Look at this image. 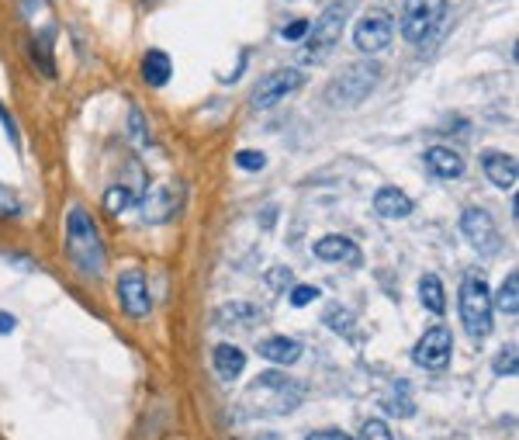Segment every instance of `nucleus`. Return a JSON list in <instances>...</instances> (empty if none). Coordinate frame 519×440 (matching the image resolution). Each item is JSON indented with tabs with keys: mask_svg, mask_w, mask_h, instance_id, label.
I'll return each mask as SVG.
<instances>
[{
	"mask_svg": "<svg viewBox=\"0 0 519 440\" xmlns=\"http://www.w3.org/2000/svg\"><path fill=\"white\" fill-rule=\"evenodd\" d=\"M419 302L430 309V312H443L447 309V295H443V284L436 274H422V281H419Z\"/></svg>",
	"mask_w": 519,
	"mask_h": 440,
	"instance_id": "nucleus-20",
	"label": "nucleus"
},
{
	"mask_svg": "<svg viewBox=\"0 0 519 440\" xmlns=\"http://www.w3.org/2000/svg\"><path fill=\"white\" fill-rule=\"evenodd\" d=\"M326 326L329 330H336V333L350 336L353 333V316H350L346 309H326Z\"/></svg>",
	"mask_w": 519,
	"mask_h": 440,
	"instance_id": "nucleus-23",
	"label": "nucleus"
},
{
	"mask_svg": "<svg viewBox=\"0 0 519 440\" xmlns=\"http://www.w3.org/2000/svg\"><path fill=\"white\" fill-rule=\"evenodd\" d=\"M173 211H177V191H173L170 184H159L153 191H146L142 205H138L142 222H170Z\"/></svg>",
	"mask_w": 519,
	"mask_h": 440,
	"instance_id": "nucleus-12",
	"label": "nucleus"
},
{
	"mask_svg": "<svg viewBox=\"0 0 519 440\" xmlns=\"http://www.w3.org/2000/svg\"><path fill=\"white\" fill-rule=\"evenodd\" d=\"M357 440H395V437H392V430H388L384 420H367L361 426V437Z\"/></svg>",
	"mask_w": 519,
	"mask_h": 440,
	"instance_id": "nucleus-25",
	"label": "nucleus"
},
{
	"mask_svg": "<svg viewBox=\"0 0 519 440\" xmlns=\"http://www.w3.org/2000/svg\"><path fill=\"white\" fill-rule=\"evenodd\" d=\"M132 205V191L125 188V184H115L111 191L104 194V209L111 211V215H121V211Z\"/></svg>",
	"mask_w": 519,
	"mask_h": 440,
	"instance_id": "nucleus-22",
	"label": "nucleus"
},
{
	"mask_svg": "<svg viewBox=\"0 0 519 440\" xmlns=\"http://www.w3.org/2000/svg\"><path fill=\"white\" fill-rule=\"evenodd\" d=\"M315 299H319V288H315V284H294V288H291V305H294V309H305V305H311Z\"/></svg>",
	"mask_w": 519,
	"mask_h": 440,
	"instance_id": "nucleus-26",
	"label": "nucleus"
},
{
	"mask_svg": "<svg viewBox=\"0 0 519 440\" xmlns=\"http://www.w3.org/2000/svg\"><path fill=\"white\" fill-rule=\"evenodd\" d=\"M66 253L69 261L76 264L80 274L86 278H101L104 274V243H101V232L94 226V219L86 215L80 205L69 209L66 219Z\"/></svg>",
	"mask_w": 519,
	"mask_h": 440,
	"instance_id": "nucleus-2",
	"label": "nucleus"
},
{
	"mask_svg": "<svg viewBox=\"0 0 519 440\" xmlns=\"http://www.w3.org/2000/svg\"><path fill=\"white\" fill-rule=\"evenodd\" d=\"M392 38H395V21H392L388 11H381V7L363 11L361 21L353 25V42H357V49L367 53V56L388 49V46H392Z\"/></svg>",
	"mask_w": 519,
	"mask_h": 440,
	"instance_id": "nucleus-7",
	"label": "nucleus"
},
{
	"mask_svg": "<svg viewBox=\"0 0 519 440\" xmlns=\"http://www.w3.org/2000/svg\"><path fill=\"white\" fill-rule=\"evenodd\" d=\"M346 15H350V7L340 0V4H329L326 11L311 21L309 36H305V53H301V63H311V67H315V63H326L329 53H332V49L340 46V38H343Z\"/></svg>",
	"mask_w": 519,
	"mask_h": 440,
	"instance_id": "nucleus-3",
	"label": "nucleus"
},
{
	"mask_svg": "<svg viewBox=\"0 0 519 440\" xmlns=\"http://www.w3.org/2000/svg\"><path fill=\"white\" fill-rule=\"evenodd\" d=\"M118 299L121 309L132 319H146L153 312V299H149V284L138 271H125L118 278Z\"/></svg>",
	"mask_w": 519,
	"mask_h": 440,
	"instance_id": "nucleus-11",
	"label": "nucleus"
},
{
	"mask_svg": "<svg viewBox=\"0 0 519 440\" xmlns=\"http://www.w3.org/2000/svg\"><path fill=\"white\" fill-rule=\"evenodd\" d=\"M309 25H311V21H301V18H298V21H291V25H288V28L280 32V36L288 38V42H298V38L309 36Z\"/></svg>",
	"mask_w": 519,
	"mask_h": 440,
	"instance_id": "nucleus-28",
	"label": "nucleus"
},
{
	"mask_svg": "<svg viewBox=\"0 0 519 440\" xmlns=\"http://www.w3.org/2000/svg\"><path fill=\"white\" fill-rule=\"evenodd\" d=\"M15 326H17V319L11 316V312H0V336L15 333Z\"/></svg>",
	"mask_w": 519,
	"mask_h": 440,
	"instance_id": "nucleus-32",
	"label": "nucleus"
},
{
	"mask_svg": "<svg viewBox=\"0 0 519 440\" xmlns=\"http://www.w3.org/2000/svg\"><path fill=\"white\" fill-rule=\"evenodd\" d=\"M453 357V336L447 326H430L412 347V361L426 371H443Z\"/></svg>",
	"mask_w": 519,
	"mask_h": 440,
	"instance_id": "nucleus-9",
	"label": "nucleus"
},
{
	"mask_svg": "<svg viewBox=\"0 0 519 440\" xmlns=\"http://www.w3.org/2000/svg\"><path fill=\"white\" fill-rule=\"evenodd\" d=\"M305 399V392L298 382H291L284 371H263L257 374V382L246 388L242 405L257 416H288L291 409H298Z\"/></svg>",
	"mask_w": 519,
	"mask_h": 440,
	"instance_id": "nucleus-1",
	"label": "nucleus"
},
{
	"mask_svg": "<svg viewBox=\"0 0 519 440\" xmlns=\"http://www.w3.org/2000/svg\"><path fill=\"white\" fill-rule=\"evenodd\" d=\"M482 170L495 188H502V191H513V188H516V177H519L516 157H509V153H484Z\"/></svg>",
	"mask_w": 519,
	"mask_h": 440,
	"instance_id": "nucleus-14",
	"label": "nucleus"
},
{
	"mask_svg": "<svg viewBox=\"0 0 519 440\" xmlns=\"http://www.w3.org/2000/svg\"><path fill=\"white\" fill-rule=\"evenodd\" d=\"M301 84H305V80H301V70H291V67H288V70L267 73L257 84V90H253V107H257V111H267V107H274L277 101H284L288 94H294Z\"/></svg>",
	"mask_w": 519,
	"mask_h": 440,
	"instance_id": "nucleus-10",
	"label": "nucleus"
},
{
	"mask_svg": "<svg viewBox=\"0 0 519 440\" xmlns=\"http://www.w3.org/2000/svg\"><path fill=\"white\" fill-rule=\"evenodd\" d=\"M461 322L478 343L492 333V295L482 274H464L461 281Z\"/></svg>",
	"mask_w": 519,
	"mask_h": 440,
	"instance_id": "nucleus-5",
	"label": "nucleus"
},
{
	"mask_svg": "<svg viewBox=\"0 0 519 440\" xmlns=\"http://www.w3.org/2000/svg\"><path fill=\"white\" fill-rule=\"evenodd\" d=\"M132 132H136V142L146 139V125H142V115H138V111H132Z\"/></svg>",
	"mask_w": 519,
	"mask_h": 440,
	"instance_id": "nucleus-33",
	"label": "nucleus"
},
{
	"mask_svg": "<svg viewBox=\"0 0 519 440\" xmlns=\"http://www.w3.org/2000/svg\"><path fill=\"white\" fill-rule=\"evenodd\" d=\"M374 211L381 219H405V215H412V198L402 188H381L374 194Z\"/></svg>",
	"mask_w": 519,
	"mask_h": 440,
	"instance_id": "nucleus-17",
	"label": "nucleus"
},
{
	"mask_svg": "<svg viewBox=\"0 0 519 440\" xmlns=\"http://www.w3.org/2000/svg\"><path fill=\"white\" fill-rule=\"evenodd\" d=\"M315 257L326 264H361V247L340 232H329L315 243Z\"/></svg>",
	"mask_w": 519,
	"mask_h": 440,
	"instance_id": "nucleus-13",
	"label": "nucleus"
},
{
	"mask_svg": "<svg viewBox=\"0 0 519 440\" xmlns=\"http://www.w3.org/2000/svg\"><path fill=\"white\" fill-rule=\"evenodd\" d=\"M236 163H239V170H249V174H253V170H263V167H267V157H263L260 149H239V153H236Z\"/></svg>",
	"mask_w": 519,
	"mask_h": 440,
	"instance_id": "nucleus-24",
	"label": "nucleus"
},
{
	"mask_svg": "<svg viewBox=\"0 0 519 440\" xmlns=\"http://www.w3.org/2000/svg\"><path fill=\"white\" fill-rule=\"evenodd\" d=\"M291 281L294 278H291V271H288V267H274V271H270V284H274V288H288Z\"/></svg>",
	"mask_w": 519,
	"mask_h": 440,
	"instance_id": "nucleus-29",
	"label": "nucleus"
},
{
	"mask_svg": "<svg viewBox=\"0 0 519 440\" xmlns=\"http://www.w3.org/2000/svg\"><path fill=\"white\" fill-rule=\"evenodd\" d=\"M378 80H381L378 63H371V59L353 63V67H346V70L336 77V84L326 90V101L336 107H357L361 101H367L371 90L378 87Z\"/></svg>",
	"mask_w": 519,
	"mask_h": 440,
	"instance_id": "nucleus-4",
	"label": "nucleus"
},
{
	"mask_svg": "<svg viewBox=\"0 0 519 440\" xmlns=\"http://www.w3.org/2000/svg\"><path fill=\"white\" fill-rule=\"evenodd\" d=\"M170 73H173L170 56L159 53V49L146 53V59H142V77H146V84H149V87H163V84L170 80Z\"/></svg>",
	"mask_w": 519,
	"mask_h": 440,
	"instance_id": "nucleus-19",
	"label": "nucleus"
},
{
	"mask_svg": "<svg viewBox=\"0 0 519 440\" xmlns=\"http://www.w3.org/2000/svg\"><path fill=\"white\" fill-rule=\"evenodd\" d=\"M309 440H353V437L343 434V430H315V434H309Z\"/></svg>",
	"mask_w": 519,
	"mask_h": 440,
	"instance_id": "nucleus-30",
	"label": "nucleus"
},
{
	"mask_svg": "<svg viewBox=\"0 0 519 440\" xmlns=\"http://www.w3.org/2000/svg\"><path fill=\"white\" fill-rule=\"evenodd\" d=\"M461 232H464V240L471 247L484 253V257H495L502 247V236H499V226H495V219L488 215L484 209H464L461 215Z\"/></svg>",
	"mask_w": 519,
	"mask_h": 440,
	"instance_id": "nucleus-8",
	"label": "nucleus"
},
{
	"mask_svg": "<svg viewBox=\"0 0 519 440\" xmlns=\"http://www.w3.org/2000/svg\"><path fill=\"white\" fill-rule=\"evenodd\" d=\"M495 374H516V343H509V347H502L499 351Z\"/></svg>",
	"mask_w": 519,
	"mask_h": 440,
	"instance_id": "nucleus-27",
	"label": "nucleus"
},
{
	"mask_svg": "<svg viewBox=\"0 0 519 440\" xmlns=\"http://www.w3.org/2000/svg\"><path fill=\"white\" fill-rule=\"evenodd\" d=\"M257 440H280L277 434H263V437H257Z\"/></svg>",
	"mask_w": 519,
	"mask_h": 440,
	"instance_id": "nucleus-34",
	"label": "nucleus"
},
{
	"mask_svg": "<svg viewBox=\"0 0 519 440\" xmlns=\"http://www.w3.org/2000/svg\"><path fill=\"white\" fill-rule=\"evenodd\" d=\"M260 357H267L270 364H294L298 357H301V343L298 340H291V336H267V340H260L257 347Z\"/></svg>",
	"mask_w": 519,
	"mask_h": 440,
	"instance_id": "nucleus-16",
	"label": "nucleus"
},
{
	"mask_svg": "<svg viewBox=\"0 0 519 440\" xmlns=\"http://www.w3.org/2000/svg\"><path fill=\"white\" fill-rule=\"evenodd\" d=\"M495 305H499L505 316H516V312H519V278H516V271H513V274L502 281Z\"/></svg>",
	"mask_w": 519,
	"mask_h": 440,
	"instance_id": "nucleus-21",
	"label": "nucleus"
},
{
	"mask_svg": "<svg viewBox=\"0 0 519 440\" xmlns=\"http://www.w3.org/2000/svg\"><path fill=\"white\" fill-rule=\"evenodd\" d=\"M246 368V353L236 347V343H219L215 347V371L222 382H236Z\"/></svg>",
	"mask_w": 519,
	"mask_h": 440,
	"instance_id": "nucleus-18",
	"label": "nucleus"
},
{
	"mask_svg": "<svg viewBox=\"0 0 519 440\" xmlns=\"http://www.w3.org/2000/svg\"><path fill=\"white\" fill-rule=\"evenodd\" d=\"M0 122H4V128H7V136H11V142L17 146V125H15V118L7 115V107L0 105Z\"/></svg>",
	"mask_w": 519,
	"mask_h": 440,
	"instance_id": "nucleus-31",
	"label": "nucleus"
},
{
	"mask_svg": "<svg viewBox=\"0 0 519 440\" xmlns=\"http://www.w3.org/2000/svg\"><path fill=\"white\" fill-rule=\"evenodd\" d=\"M422 163H426V170H430L432 177H440V180H457V177L464 174V159H461V153H453L450 146H432V149H426Z\"/></svg>",
	"mask_w": 519,
	"mask_h": 440,
	"instance_id": "nucleus-15",
	"label": "nucleus"
},
{
	"mask_svg": "<svg viewBox=\"0 0 519 440\" xmlns=\"http://www.w3.org/2000/svg\"><path fill=\"white\" fill-rule=\"evenodd\" d=\"M447 15V0H405L402 7V38L405 42H426L432 36V28Z\"/></svg>",
	"mask_w": 519,
	"mask_h": 440,
	"instance_id": "nucleus-6",
	"label": "nucleus"
}]
</instances>
